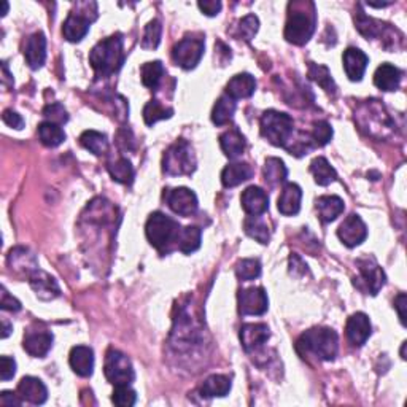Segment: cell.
Instances as JSON below:
<instances>
[{
    "instance_id": "6da1fadb",
    "label": "cell",
    "mask_w": 407,
    "mask_h": 407,
    "mask_svg": "<svg viewBox=\"0 0 407 407\" xmlns=\"http://www.w3.org/2000/svg\"><path fill=\"white\" fill-rule=\"evenodd\" d=\"M89 62L98 75L110 77L125 64V50L120 34L100 40L89 53Z\"/></svg>"
},
{
    "instance_id": "7a4b0ae2",
    "label": "cell",
    "mask_w": 407,
    "mask_h": 407,
    "mask_svg": "<svg viewBox=\"0 0 407 407\" xmlns=\"http://www.w3.org/2000/svg\"><path fill=\"white\" fill-rule=\"evenodd\" d=\"M296 349L302 356L312 353L321 361H333L339 349V337L331 328H312L299 337Z\"/></svg>"
},
{
    "instance_id": "3957f363",
    "label": "cell",
    "mask_w": 407,
    "mask_h": 407,
    "mask_svg": "<svg viewBox=\"0 0 407 407\" xmlns=\"http://www.w3.org/2000/svg\"><path fill=\"white\" fill-rule=\"evenodd\" d=\"M360 129L371 137L383 138L385 131H392L393 121L379 100H368L355 114Z\"/></svg>"
},
{
    "instance_id": "277c9868",
    "label": "cell",
    "mask_w": 407,
    "mask_h": 407,
    "mask_svg": "<svg viewBox=\"0 0 407 407\" xmlns=\"http://www.w3.org/2000/svg\"><path fill=\"white\" fill-rule=\"evenodd\" d=\"M180 231V224L163 212L152 213L145 226L148 242L159 251H169L170 244L177 242Z\"/></svg>"
},
{
    "instance_id": "5b68a950",
    "label": "cell",
    "mask_w": 407,
    "mask_h": 407,
    "mask_svg": "<svg viewBox=\"0 0 407 407\" xmlns=\"http://www.w3.org/2000/svg\"><path fill=\"white\" fill-rule=\"evenodd\" d=\"M261 134L275 147H288L293 136V118L277 110H267L261 116Z\"/></svg>"
},
{
    "instance_id": "8992f818",
    "label": "cell",
    "mask_w": 407,
    "mask_h": 407,
    "mask_svg": "<svg viewBox=\"0 0 407 407\" xmlns=\"http://www.w3.org/2000/svg\"><path fill=\"white\" fill-rule=\"evenodd\" d=\"M291 7L293 10L288 13L285 26V39L293 45H305L315 32V12H305L301 8V3H294Z\"/></svg>"
},
{
    "instance_id": "52a82bcc",
    "label": "cell",
    "mask_w": 407,
    "mask_h": 407,
    "mask_svg": "<svg viewBox=\"0 0 407 407\" xmlns=\"http://www.w3.org/2000/svg\"><path fill=\"white\" fill-rule=\"evenodd\" d=\"M163 170L168 175H191L196 170V156L188 142L180 138L168 148L163 158Z\"/></svg>"
},
{
    "instance_id": "ba28073f",
    "label": "cell",
    "mask_w": 407,
    "mask_h": 407,
    "mask_svg": "<svg viewBox=\"0 0 407 407\" xmlns=\"http://www.w3.org/2000/svg\"><path fill=\"white\" fill-rule=\"evenodd\" d=\"M104 372L107 380H109L111 385H115V387H120V385H131L134 382V379H136V374H134V368L129 358H127L125 353L115 349H110L107 352Z\"/></svg>"
},
{
    "instance_id": "9c48e42d",
    "label": "cell",
    "mask_w": 407,
    "mask_h": 407,
    "mask_svg": "<svg viewBox=\"0 0 407 407\" xmlns=\"http://www.w3.org/2000/svg\"><path fill=\"white\" fill-rule=\"evenodd\" d=\"M204 48H206V42L202 35H186L172 48L174 62L185 71H191L199 64L204 56Z\"/></svg>"
},
{
    "instance_id": "30bf717a",
    "label": "cell",
    "mask_w": 407,
    "mask_h": 407,
    "mask_svg": "<svg viewBox=\"0 0 407 407\" xmlns=\"http://www.w3.org/2000/svg\"><path fill=\"white\" fill-rule=\"evenodd\" d=\"M94 5V2L78 3L77 12H72L67 16L66 23L62 26V34L69 42L78 44V42H82L87 37L91 23L94 21V18H89V8H93Z\"/></svg>"
},
{
    "instance_id": "8fae6325",
    "label": "cell",
    "mask_w": 407,
    "mask_h": 407,
    "mask_svg": "<svg viewBox=\"0 0 407 407\" xmlns=\"http://www.w3.org/2000/svg\"><path fill=\"white\" fill-rule=\"evenodd\" d=\"M356 264L360 267L361 274V283H356V287L369 294H372V296H376L385 285V280H387L383 269L377 264V261L374 258H361L356 261Z\"/></svg>"
},
{
    "instance_id": "7c38bea8",
    "label": "cell",
    "mask_w": 407,
    "mask_h": 407,
    "mask_svg": "<svg viewBox=\"0 0 407 407\" xmlns=\"http://www.w3.org/2000/svg\"><path fill=\"white\" fill-rule=\"evenodd\" d=\"M164 197L170 210L180 217H191L197 210V196L195 195V191L185 188V186L169 190Z\"/></svg>"
},
{
    "instance_id": "4fadbf2b",
    "label": "cell",
    "mask_w": 407,
    "mask_h": 407,
    "mask_svg": "<svg viewBox=\"0 0 407 407\" xmlns=\"http://www.w3.org/2000/svg\"><path fill=\"white\" fill-rule=\"evenodd\" d=\"M337 235H339L342 244L347 245L349 248H353L361 245L366 240L368 228L360 217L352 213V215L344 219V223L341 224L339 229H337Z\"/></svg>"
},
{
    "instance_id": "5bb4252c",
    "label": "cell",
    "mask_w": 407,
    "mask_h": 407,
    "mask_svg": "<svg viewBox=\"0 0 407 407\" xmlns=\"http://www.w3.org/2000/svg\"><path fill=\"white\" fill-rule=\"evenodd\" d=\"M267 305V294L260 287H251L239 293V312L242 315H262Z\"/></svg>"
},
{
    "instance_id": "9a60e30c",
    "label": "cell",
    "mask_w": 407,
    "mask_h": 407,
    "mask_svg": "<svg viewBox=\"0 0 407 407\" xmlns=\"http://www.w3.org/2000/svg\"><path fill=\"white\" fill-rule=\"evenodd\" d=\"M29 283L37 298L42 299V301H51V299L61 294V288H59L56 278L40 269L32 272L29 275Z\"/></svg>"
},
{
    "instance_id": "2e32d148",
    "label": "cell",
    "mask_w": 407,
    "mask_h": 407,
    "mask_svg": "<svg viewBox=\"0 0 407 407\" xmlns=\"http://www.w3.org/2000/svg\"><path fill=\"white\" fill-rule=\"evenodd\" d=\"M23 347L30 356L44 358L53 347V334L46 329H28Z\"/></svg>"
},
{
    "instance_id": "e0dca14e",
    "label": "cell",
    "mask_w": 407,
    "mask_h": 407,
    "mask_svg": "<svg viewBox=\"0 0 407 407\" xmlns=\"http://www.w3.org/2000/svg\"><path fill=\"white\" fill-rule=\"evenodd\" d=\"M24 57L30 69H40L46 59V37L44 32L32 34L24 46Z\"/></svg>"
},
{
    "instance_id": "ac0fdd59",
    "label": "cell",
    "mask_w": 407,
    "mask_h": 407,
    "mask_svg": "<svg viewBox=\"0 0 407 407\" xmlns=\"http://www.w3.org/2000/svg\"><path fill=\"white\" fill-rule=\"evenodd\" d=\"M347 337H349L350 344L355 347H361L366 344V341L371 336V321L369 317L363 312L353 314L347 321Z\"/></svg>"
},
{
    "instance_id": "d6986e66",
    "label": "cell",
    "mask_w": 407,
    "mask_h": 407,
    "mask_svg": "<svg viewBox=\"0 0 407 407\" xmlns=\"http://www.w3.org/2000/svg\"><path fill=\"white\" fill-rule=\"evenodd\" d=\"M240 202L250 217H260L269 208V197L260 186H248L240 196Z\"/></svg>"
},
{
    "instance_id": "ffe728a7",
    "label": "cell",
    "mask_w": 407,
    "mask_h": 407,
    "mask_svg": "<svg viewBox=\"0 0 407 407\" xmlns=\"http://www.w3.org/2000/svg\"><path fill=\"white\" fill-rule=\"evenodd\" d=\"M18 393L21 399L28 401L30 404H44L48 399V390L45 383L37 377H23L18 385Z\"/></svg>"
},
{
    "instance_id": "44dd1931",
    "label": "cell",
    "mask_w": 407,
    "mask_h": 407,
    "mask_svg": "<svg viewBox=\"0 0 407 407\" xmlns=\"http://www.w3.org/2000/svg\"><path fill=\"white\" fill-rule=\"evenodd\" d=\"M69 363L75 374L80 377H89L94 371V352L87 345L73 347L69 356Z\"/></svg>"
},
{
    "instance_id": "7402d4cb",
    "label": "cell",
    "mask_w": 407,
    "mask_h": 407,
    "mask_svg": "<svg viewBox=\"0 0 407 407\" xmlns=\"http://www.w3.org/2000/svg\"><path fill=\"white\" fill-rule=\"evenodd\" d=\"M269 337V328L264 323H247L240 328V342L247 352L258 349Z\"/></svg>"
},
{
    "instance_id": "603a6c76",
    "label": "cell",
    "mask_w": 407,
    "mask_h": 407,
    "mask_svg": "<svg viewBox=\"0 0 407 407\" xmlns=\"http://www.w3.org/2000/svg\"><path fill=\"white\" fill-rule=\"evenodd\" d=\"M342 59H344V69L347 77H349L352 82H360L364 72H366L369 57L364 55L360 48H347Z\"/></svg>"
},
{
    "instance_id": "cb8c5ba5",
    "label": "cell",
    "mask_w": 407,
    "mask_h": 407,
    "mask_svg": "<svg viewBox=\"0 0 407 407\" xmlns=\"http://www.w3.org/2000/svg\"><path fill=\"white\" fill-rule=\"evenodd\" d=\"M256 89V80L250 73H237L235 77L229 80L226 84V94L229 98L237 99H247L251 98Z\"/></svg>"
},
{
    "instance_id": "d4e9b609",
    "label": "cell",
    "mask_w": 407,
    "mask_h": 407,
    "mask_svg": "<svg viewBox=\"0 0 407 407\" xmlns=\"http://www.w3.org/2000/svg\"><path fill=\"white\" fill-rule=\"evenodd\" d=\"M301 199H302V191L296 183H288L283 188L280 197H278V212L285 217L296 215L301 208Z\"/></svg>"
},
{
    "instance_id": "484cf974",
    "label": "cell",
    "mask_w": 407,
    "mask_h": 407,
    "mask_svg": "<svg viewBox=\"0 0 407 407\" xmlns=\"http://www.w3.org/2000/svg\"><path fill=\"white\" fill-rule=\"evenodd\" d=\"M403 72L392 64L385 62L374 73V84L382 91H396L401 84Z\"/></svg>"
},
{
    "instance_id": "4316f807",
    "label": "cell",
    "mask_w": 407,
    "mask_h": 407,
    "mask_svg": "<svg viewBox=\"0 0 407 407\" xmlns=\"http://www.w3.org/2000/svg\"><path fill=\"white\" fill-rule=\"evenodd\" d=\"M253 177V169L247 163H234L229 164L223 169L221 172V183L226 188H234L244 181L250 180Z\"/></svg>"
},
{
    "instance_id": "83f0119b",
    "label": "cell",
    "mask_w": 407,
    "mask_h": 407,
    "mask_svg": "<svg viewBox=\"0 0 407 407\" xmlns=\"http://www.w3.org/2000/svg\"><path fill=\"white\" fill-rule=\"evenodd\" d=\"M8 264L16 272H23V274H26L28 277L32 274V272L39 269V267H37L35 256L24 247H16L10 250Z\"/></svg>"
},
{
    "instance_id": "f1b7e54d",
    "label": "cell",
    "mask_w": 407,
    "mask_h": 407,
    "mask_svg": "<svg viewBox=\"0 0 407 407\" xmlns=\"http://www.w3.org/2000/svg\"><path fill=\"white\" fill-rule=\"evenodd\" d=\"M219 145H221L223 153L229 159H235L245 152L247 142H245V137L239 129H231L219 136Z\"/></svg>"
},
{
    "instance_id": "f546056e",
    "label": "cell",
    "mask_w": 407,
    "mask_h": 407,
    "mask_svg": "<svg viewBox=\"0 0 407 407\" xmlns=\"http://www.w3.org/2000/svg\"><path fill=\"white\" fill-rule=\"evenodd\" d=\"M344 201L339 196H321L317 199V210L323 223H331L344 212Z\"/></svg>"
},
{
    "instance_id": "4dcf8cb0",
    "label": "cell",
    "mask_w": 407,
    "mask_h": 407,
    "mask_svg": "<svg viewBox=\"0 0 407 407\" xmlns=\"http://www.w3.org/2000/svg\"><path fill=\"white\" fill-rule=\"evenodd\" d=\"M231 379L228 376H221V374H215V376H210L206 382L202 383L201 393L206 398H221V396H226L231 392Z\"/></svg>"
},
{
    "instance_id": "1f68e13d",
    "label": "cell",
    "mask_w": 407,
    "mask_h": 407,
    "mask_svg": "<svg viewBox=\"0 0 407 407\" xmlns=\"http://www.w3.org/2000/svg\"><path fill=\"white\" fill-rule=\"evenodd\" d=\"M310 174L314 175L315 183L320 186H328L329 183L337 180V174L333 165H331L326 158H315L310 163Z\"/></svg>"
},
{
    "instance_id": "d6a6232c",
    "label": "cell",
    "mask_w": 407,
    "mask_h": 407,
    "mask_svg": "<svg viewBox=\"0 0 407 407\" xmlns=\"http://www.w3.org/2000/svg\"><path fill=\"white\" fill-rule=\"evenodd\" d=\"M201 239H202V231L199 228L186 226L181 229L179 234V239H177V248L185 255L195 253V251L201 247Z\"/></svg>"
},
{
    "instance_id": "836d02e7",
    "label": "cell",
    "mask_w": 407,
    "mask_h": 407,
    "mask_svg": "<svg viewBox=\"0 0 407 407\" xmlns=\"http://www.w3.org/2000/svg\"><path fill=\"white\" fill-rule=\"evenodd\" d=\"M355 24L356 29L360 30V34L366 37V39H376V37L382 35L383 29H387V24L376 21L371 16H368L361 8H358V13L355 16Z\"/></svg>"
},
{
    "instance_id": "e575fe53",
    "label": "cell",
    "mask_w": 407,
    "mask_h": 407,
    "mask_svg": "<svg viewBox=\"0 0 407 407\" xmlns=\"http://www.w3.org/2000/svg\"><path fill=\"white\" fill-rule=\"evenodd\" d=\"M39 137L45 147L56 148L66 141V132H64L62 127L56 125V123L44 121L39 126Z\"/></svg>"
},
{
    "instance_id": "d590c367",
    "label": "cell",
    "mask_w": 407,
    "mask_h": 407,
    "mask_svg": "<svg viewBox=\"0 0 407 407\" xmlns=\"http://www.w3.org/2000/svg\"><path fill=\"white\" fill-rule=\"evenodd\" d=\"M234 114H235V100L229 98L228 94H224L217 100L215 107H213L212 121L215 123L217 126L228 125V123L234 118Z\"/></svg>"
},
{
    "instance_id": "8d00e7d4",
    "label": "cell",
    "mask_w": 407,
    "mask_h": 407,
    "mask_svg": "<svg viewBox=\"0 0 407 407\" xmlns=\"http://www.w3.org/2000/svg\"><path fill=\"white\" fill-rule=\"evenodd\" d=\"M80 143L91 152L96 156H102V154L107 153L109 150V141H107V136L98 131H84L82 136H80Z\"/></svg>"
},
{
    "instance_id": "74e56055",
    "label": "cell",
    "mask_w": 407,
    "mask_h": 407,
    "mask_svg": "<svg viewBox=\"0 0 407 407\" xmlns=\"http://www.w3.org/2000/svg\"><path fill=\"white\" fill-rule=\"evenodd\" d=\"M288 170L282 159L267 158L264 164V180L269 186H277L287 180Z\"/></svg>"
},
{
    "instance_id": "f35d334b",
    "label": "cell",
    "mask_w": 407,
    "mask_h": 407,
    "mask_svg": "<svg viewBox=\"0 0 407 407\" xmlns=\"http://www.w3.org/2000/svg\"><path fill=\"white\" fill-rule=\"evenodd\" d=\"M109 172L111 179L118 181V183L131 185L134 180V168L131 161H127L126 158H120L115 163H109Z\"/></svg>"
},
{
    "instance_id": "ab89813d",
    "label": "cell",
    "mask_w": 407,
    "mask_h": 407,
    "mask_svg": "<svg viewBox=\"0 0 407 407\" xmlns=\"http://www.w3.org/2000/svg\"><path fill=\"white\" fill-rule=\"evenodd\" d=\"M172 115H174V110L163 105L156 99L150 100L145 105V109H143V120H145L147 126H153L154 123H158L161 120H168V118H170Z\"/></svg>"
},
{
    "instance_id": "60d3db41",
    "label": "cell",
    "mask_w": 407,
    "mask_h": 407,
    "mask_svg": "<svg viewBox=\"0 0 407 407\" xmlns=\"http://www.w3.org/2000/svg\"><path fill=\"white\" fill-rule=\"evenodd\" d=\"M309 77L312 78L314 82H317L325 91H328V93H331V94L336 93V89H337L336 83H334L333 77H331L328 67L321 66V64L310 62L309 64Z\"/></svg>"
},
{
    "instance_id": "b9f144b4",
    "label": "cell",
    "mask_w": 407,
    "mask_h": 407,
    "mask_svg": "<svg viewBox=\"0 0 407 407\" xmlns=\"http://www.w3.org/2000/svg\"><path fill=\"white\" fill-rule=\"evenodd\" d=\"M142 83L150 89H156L164 75V66L161 61L145 62L142 66Z\"/></svg>"
},
{
    "instance_id": "7bdbcfd3",
    "label": "cell",
    "mask_w": 407,
    "mask_h": 407,
    "mask_svg": "<svg viewBox=\"0 0 407 407\" xmlns=\"http://www.w3.org/2000/svg\"><path fill=\"white\" fill-rule=\"evenodd\" d=\"M244 228H245V233H247L251 239L258 240L260 244L269 242L271 239L269 228H267V224L258 217H248L244 221Z\"/></svg>"
},
{
    "instance_id": "ee69618b",
    "label": "cell",
    "mask_w": 407,
    "mask_h": 407,
    "mask_svg": "<svg viewBox=\"0 0 407 407\" xmlns=\"http://www.w3.org/2000/svg\"><path fill=\"white\" fill-rule=\"evenodd\" d=\"M235 274H237L239 280L242 282L255 280V278L261 275V262L253 258L239 261L237 266H235Z\"/></svg>"
},
{
    "instance_id": "f6af8a7d",
    "label": "cell",
    "mask_w": 407,
    "mask_h": 407,
    "mask_svg": "<svg viewBox=\"0 0 407 407\" xmlns=\"http://www.w3.org/2000/svg\"><path fill=\"white\" fill-rule=\"evenodd\" d=\"M258 28H260V19L256 18L255 15H247L245 18L239 21V26H237V29H235L234 35L240 40L250 42L256 35Z\"/></svg>"
},
{
    "instance_id": "bcb514c9",
    "label": "cell",
    "mask_w": 407,
    "mask_h": 407,
    "mask_svg": "<svg viewBox=\"0 0 407 407\" xmlns=\"http://www.w3.org/2000/svg\"><path fill=\"white\" fill-rule=\"evenodd\" d=\"M161 34H163V26H161L159 19L150 21L142 39V48H145V50H156L161 42Z\"/></svg>"
},
{
    "instance_id": "7dc6e473",
    "label": "cell",
    "mask_w": 407,
    "mask_h": 407,
    "mask_svg": "<svg viewBox=\"0 0 407 407\" xmlns=\"http://www.w3.org/2000/svg\"><path fill=\"white\" fill-rule=\"evenodd\" d=\"M331 137H333V127L329 126V123L326 121L314 123L312 136H310L314 147H325L326 143L331 141Z\"/></svg>"
},
{
    "instance_id": "c3c4849f",
    "label": "cell",
    "mask_w": 407,
    "mask_h": 407,
    "mask_svg": "<svg viewBox=\"0 0 407 407\" xmlns=\"http://www.w3.org/2000/svg\"><path fill=\"white\" fill-rule=\"evenodd\" d=\"M111 401L120 407H131L136 404L137 395L129 385H120V387L115 388L114 396H111Z\"/></svg>"
},
{
    "instance_id": "681fc988",
    "label": "cell",
    "mask_w": 407,
    "mask_h": 407,
    "mask_svg": "<svg viewBox=\"0 0 407 407\" xmlns=\"http://www.w3.org/2000/svg\"><path fill=\"white\" fill-rule=\"evenodd\" d=\"M44 116L48 118V121L56 123V125H59V126L69 121L67 111H66V109H64V107L61 104H51V105L45 107Z\"/></svg>"
},
{
    "instance_id": "f907efd6",
    "label": "cell",
    "mask_w": 407,
    "mask_h": 407,
    "mask_svg": "<svg viewBox=\"0 0 407 407\" xmlns=\"http://www.w3.org/2000/svg\"><path fill=\"white\" fill-rule=\"evenodd\" d=\"M16 374V361L10 356H2L0 358V379L2 382H7V380L13 379Z\"/></svg>"
},
{
    "instance_id": "816d5d0a",
    "label": "cell",
    "mask_w": 407,
    "mask_h": 407,
    "mask_svg": "<svg viewBox=\"0 0 407 407\" xmlns=\"http://www.w3.org/2000/svg\"><path fill=\"white\" fill-rule=\"evenodd\" d=\"M0 307H2L3 310H8V312H19L21 302L7 291V288L2 287V299H0Z\"/></svg>"
},
{
    "instance_id": "f5cc1de1",
    "label": "cell",
    "mask_w": 407,
    "mask_h": 407,
    "mask_svg": "<svg viewBox=\"0 0 407 407\" xmlns=\"http://www.w3.org/2000/svg\"><path fill=\"white\" fill-rule=\"evenodd\" d=\"M2 120L7 126L13 127V129H23L24 127V120L19 114H16L13 110H5L2 115Z\"/></svg>"
},
{
    "instance_id": "db71d44e",
    "label": "cell",
    "mask_w": 407,
    "mask_h": 407,
    "mask_svg": "<svg viewBox=\"0 0 407 407\" xmlns=\"http://www.w3.org/2000/svg\"><path fill=\"white\" fill-rule=\"evenodd\" d=\"M197 7L201 8V12L207 16H215L221 10V2L218 0H204V2L197 3Z\"/></svg>"
},
{
    "instance_id": "11a10c76",
    "label": "cell",
    "mask_w": 407,
    "mask_h": 407,
    "mask_svg": "<svg viewBox=\"0 0 407 407\" xmlns=\"http://www.w3.org/2000/svg\"><path fill=\"white\" fill-rule=\"evenodd\" d=\"M406 305H407V298L404 293L398 294V298L395 299V309L398 310V315H399V320L401 323L406 325Z\"/></svg>"
},
{
    "instance_id": "9f6ffc18",
    "label": "cell",
    "mask_w": 407,
    "mask_h": 407,
    "mask_svg": "<svg viewBox=\"0 0 407 407\" xmlns=\"http://www.w3.org/2000/svg\"><path fill=\"white\" fill-rule=\"evenodd\" d=\"M21 403H23V401H21L18 396L12 392H2V395H0V404L5 407L21 406Z\"/></svg>"
},
{
    "instance_id": "6f0895ef",
    "label": "cell",
    "mask_w": 407,
    "mask_h": 407,
    "mask_svg": "<svg viewBox=\"0 0 407 407\" xmlns=\"http://www.w3.org/2000/svg\"><path fill=\"white\" fill-rule=\"evenodd\" d=\"M2 326H3V328H2V337L5 339V337H8L10 333H12V325H10L8 321L3 318L2 320Z\"/></svg>"
},
{
    "instance_id": "680465c9",
    "label": "cell",
    "mask_w": 407,
    "mask_h": 407,
    "mask_svg": "<svg viewBox=\"0 0 407 407\" xmlns=\"http://www.w3.org/2000/svg\"><path fill=\"white\" fill-rule=\"evenodd\" d=\"M401 358L406 360V342L403 344V349H401Z\"/></svg>"
}]
</instances>
